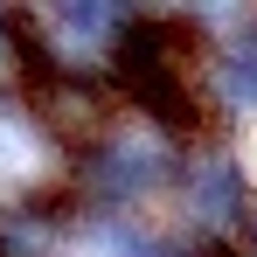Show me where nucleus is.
<instances>
[{"mask_svg": "<svg viewBox=\"0 0 257 257\" xmlns=\"http://www.w3.org/2000/svg\"><path fill=\"white\" fill-rule=\"evenodd\" d=\"M243 250H250V257H257V215H250V229H243Z\"/></svg>", "mask_w": 257, "mask_h": 257, "instance_id": "1", "label": "nucleus"}]
</instances>
